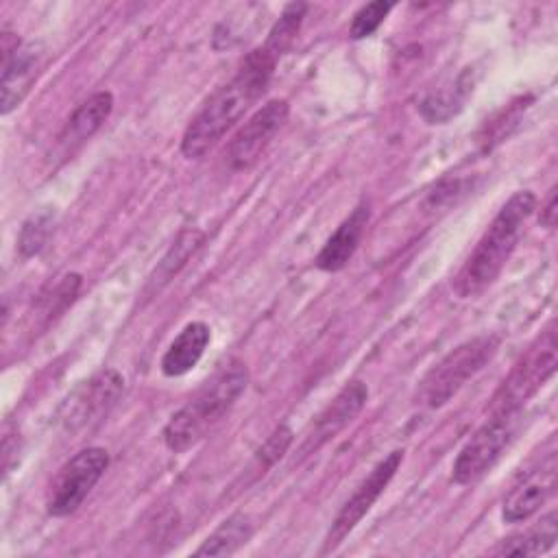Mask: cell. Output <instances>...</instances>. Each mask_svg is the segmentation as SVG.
<instances>
[{
    "label": "cell",
    "mask_w": 558,
    "mask_h": 558,
    "mask_svg": "<svg viewBox=\"0 0 558 558\" xmlns=\"http://www.w3.org/2000/svg\"><path fill=\"white\" fill-rule=\"evenodd\" d=\"M499 342V336L484 333L453 347L421 379L418 401L429 410H438L449 403L460 392V388L495 357Z\"/></svg>",
    "instance_id": "277c9868"
},
{
    "label": "cell",
    "mask_w": 558,
    "mask_h": 558,
    "mask_svg": "<svg viewBox=\"0 0 558 558\" xmlns=\"http://www.w3.org/2000/svg\"><path fill=\"white\" fill-rule=\"evenodd\" d=\"M536 203V194L530 190H519L504 203L453 279V290L460 299H473L495 283L514 253Z\"/></svg>",
    "instance_id": "7a4b0ae2"
},
{
    "label": "cell",
    "mask_w": 558,
    "mask_h": 558,
    "mask_svg": "<svg viewBox=\"0 0 558 558\" xmlns=\"http://www.w3.org/2000/svg\"><path fill=\"white\" fill-rule=\"evenodd\" d=\"M211 340V329L203 320L187 323L179 336L168 344L161 357V373L166 377H183L190 373L203 357Z\"/></svg>",
    "instance_id": "9a60e30c"
},
{
    "label": "cell",
    "mask_w": 558,
    "mask_h": 558,
    "mask_svg": "<svg viewBox=\"0 0 558 558\" xmlns=\"http://www.w3.org/2000/svg\"><path fill=\"white\" fill-rule=\"evenodd\" d=\"M401 462H403V451L395 449L371 469V473L357 484L353 495L342 504V508L333 517L320 554L333 551L355 530V525L364 519V514L373 508V504L386 490V486L390 484V480L399 471Z\"/></svg>",
    "instance_id": "ba28073f"
},
{
    "label": "cell",
    "mask_w": 558,
    "mask_h": 558,
    "mask_svg": "<svg viewBox=\"0 0 558 558\" xmlns=\"http://www.w3.org/2000/svg\"><path fill=\"white\" fill-rule=\"evenodd\" d=\"M541 222L547 229H554V225H556V187H551V192L547 196V203L541 209Z\"/></svg>",
    "instance_id": "d4e9b609"
},
{
    "label": "cell",
    "mask_w": 558,
    "mask_h": 558,
    "mask_svg": "<svg viewBox=\"0 0 558 558\" xmlns=\"http://www.w3.org/2000/svg\"><path fill=\"white\" fill-rule=\"evenodd\" d=\"M368 218H371V207L366 201H362L327 238V242L323 244V248L318 251V255L314 259L316 268H320L325 272L342 270L355 255L360 240L364 235V229L368 225Z\"/></svg>",
    "instance_id": "4fadbf2b"
},
{
    "label": "cell",
    "mask_w": 558,
    "mask_h": 558,
    "mask_svg": "<svg viewBox=\"0 0 558 558\" xmlns=\"http://www.w3.org/2000/svg\"><path fill=\"white\" fill-rule=\"evenodd\" d=\"M290 105L283 98L268 100L259 107L231 137L227 146V161L231 170H248L257 163L275 133L286 124Z\"/></svg>",
    "instance_id": "30bf717a"
},
{
    "label": "cell",
    "mask_w": 558,
    "mask_h": 558,
    "mask_svg": "<svg viewBox=\"0 0 558 558\" xmlns=\"http://www.w3.org/2000/svg\"><path fill=\"white\" fill-rule=\"evenodd\" d=\"M44 63V46L39 41H20L17 35L2 31V78H0V113L9 116L31 92Z\"/></svg>",
    "instance_id": "9c48e42d"
},
{
    "label": "cell",
    "mask_w": 558,
    "mask_h": 558,
    "mask_svg": "<svg viewBox=\"0 0 558 558\" xmlns=\"http://www.w3.org/2000/svg\"><path fill=\"white\" fill-rule=\"evenodd\" d=\"M558 538V512H547L534 527L512 534L499 543V556H538L549 551Z\"/></svg>",
    "instance_id": "e0dca14e"
},
{
    "label": "cell",
    "mask_w": 558,
    "mask_h": 558,
    "mask_svg": "<svg viewBox=\"0 0 558 558\" xmlns=\"http://www.w3.org/2000/svg\"><path fill=\"white\" fill-rule=\"evenodd\" d=\"M471 92H473V81L469 78V72H462L453 85L425 96V100L421 102V116L429 124H442L451 120L456 113H460Z\"/></svg>",
    "instance_id": "ac0fdd59"
},
{
    "label": "cell",
    "mask_w": 558,
    "mask_h": 558,
    "mask_svg": "<svg viewBox=\"0 0 558 558\" xmlns=\"http://www.w3.org/2000/svg\"><path fill=\"white\" fill-rule=\"evenodd\" d=\"M54 227V214L50 209H41L37 214H31L20 229L17 235V251L22 257H33L44 251L52 235Z\"/></svg>",
    "instance_id": "7402d4cb"
},
{
    "label": "cell",
    "mask_w": 558,
    "mask_h": 558,
    "mask_svg": "<svg viewBox=\"0 0 558 558\" xmlns=\"http://www.w3.org/2000/svg\"><path fill=\"white\" fill-rule=\"evenodd\" d=\"M366 399H368V388L364 381L347 384L310 425V429L299 447V458L314 453L325 442L336 438L347 425H351L355 421V416L364 410Z\"/></svg>",
    "instance_id": "7c38bea8"
},
{
    "label": "cell",
    "mask_w": 558,
    "mask_h": 558,
    "mask_svg": "<svg viewBox=\"0 0 558 558\" xmlns=\"http://www.w3.org/2000/svg\"><path fill=\"white\" fill-rule=\"evenodd\" d=\"M109 466V451L105 447H85L74 453L54 475L48 495L46 512L50 517H68L78 510L92 488L100 482Z\"/></svg>",
    "instance_id": "52a82bcc"
},
{
    "label": "cell",
    "mask_w": 558,
    "mask_h": 558,
    "mask_svg": "<svg viewBox=\"0 0 558 558\" xmlns=\"http://www.w3.org/2000/svg\"><path fill=\"white\" fill-rule=\"evenodd\" d=\"M248 386V368L240 360H231L216 371L196 395L181 405L163 427V445L181 453L194 447L205 434L233 408Z\"/></svg>",
    "instance_id": "3957f363"
},
{
    "label": "cell",
    "mask_w": 558,
    "mask_h": 558,
    "mask_svg": "<svg viewBox=\"0 0 558 558\" xmlns=\"http://www.w3.org/2000/svg\"><path fill=\"white\" fill-rule=\"evenodd\" d=\"M558 342L556 327L549 323L545 331L525 349L508 377L493 397L490 412H521L530 397H534L545 381L556 373Z\"/></svg>",
    "instance_id": "5b68a950"
},
{
    "label": "cell",
    "mask_w": 558,
    "mask_h": 558,
    "mask_svg": "<svg viewBox=\"0 0 558 558\" xmlns=\"http://www.w3.org/2000/svg\"><path fill=\"white\" fill-rule=\"evenodd\" d=\"M392 7H395L392 2H384V0H375V2L360 7L351 20L349 35L353 39H364V37L373 35L381 26V22L386 20V15L390 13Z\"/></svg>",
    "instance_id": "603a6c76"
},
{
    "label": "cell",
    "mask_w": 558,
    "mask_h": 558,
    "mask_svg": "<svg viewBox=\"0 0 558 558\" xmlns=\"http://www.w3.org/2000/svg\"><path fill=\"white\" fill-rule=\"evenodd\" d=\"M290 442H292V429L286 423L277 425L275 432L266 438V442L257 449L255 460L259 462V471L264 473V469L272 466L288 451Z\"/></svg>",
    "instance_id": "cb8c5ba5"
},
{
    "label": "cell",
    "mask_w": 558,
    "mask_h": 558,
    "mask_svg": "<svg viewBox=\"0 0 558 558\" xmlns=\"http://www.w3.org/2000/svg\"><path fill=\"white\" fill-rule=\"evenodd\" d=\"M111 111H113V94L111 92L100 89V92L92 94L70 116L68 124L63 126V131L59 135V146L65 153L81 146L107 122Z\"/></svg>",
    "instance_id": "2e32d148"
},
{
    "label": "cell",
    "mask_w": 558,
    "mask_h": 558,
    "mask_svg": "<svg viewBox=\"0 0 558 558\" xmlns=\"http://www.w3.org/2000/svg\"><path fill=\"white\" fill-rule=\"evenodd\" d=\"M205 233L201 229H185L179 233V238L172 242V246L168 248V253L161 257V262L157 264L155 272L148 279V288L150 290H159L163 288L185 264L187 259L194 255V251L203 244Z\"/></svg>",
    "instance_id": "ffe728a7"
},
{
    "label": "cell",
    "mask_w": 558,
    "mask_h": 558,
    "mask_svg": "<svg viewBox=\"0 0 558 558\" xmlns=\"http://www.w3.org/2000/svg\"><path fill=\"white\" fill-rule=\"evenodd\" d=\"M307 13V4L305 2H292L283 9V13L279 15V20L275 22V26L270 28L268 33V39L264 44V48L275 54L277 59L292 46L301 24H303V17Z\"/></svg>",
    "instance_id": "44dd1931"
},
{
    "label": "cell",
    "mask_w": 558,
    "mask_h": 558,
    "mask_svg": "<svg viewBox=\"0 0 558 558\" xmlns=\"http://www.w3.org/2000/svg\"><path fill=\"white\" fill-rule=\"evenodd\" d=\"M124 390V377L116 368H105L85 381L65 403L61 421L70 432L89 427L116 405Z\"/></svg>",
    "instance_id": "8fae6325"
},
{
    "label": "cell",
    "mask_w": 558,
    "mask_h": 558,
    "mask_svg": "<svg viewBox=\"0 0 558 558\" xmlns=\"http://www.w3.org/2000/svg\"><path fill=\"white\" fill-rule=\"evenodd\" d=\"M519 414L521 412H493L490 418L475 429V434L464 442L453 460L451 480L456 484H475L495 466V462L514 438Z\"/></svg>",
    "instance_id": "8992f818"
},
{
    "label": "cell",
    "mask_w": 558,
    "mask_h": 558,
    "mask_svg": "<svg viewBox=\"0 0 558 558\" xmlns=\"http://www.w3.org/2000/svg\"><path fill=\"white\" fill-rule=\"evenodd\" d=\"M554 488H556V466H554V460H549V466L545 471L532 473L527 480L517 484L506 495L501 504V519L506 523H519L530 519L549 499Z\"/></svg>",
    "instance_id": "5bb4252c"
},
{
    "label": "cell",
    "mask_w": 558,
    "mask_h": 558,
    "mask_svg": "<svg viewBox=\"0 0 558 558\" xmlns=\"http://www.w3.org/2000/svg\"><path fill=\"white\" fill-rule=\"evenodd\" d=\"M277 61L279 59L264 46L244 57L233 78L218 87L187 124L181 137V153L187 159H198L209 153L227 131L242 120L253 102L266 92Z\"/></svg>",
    "instance_id": "6da1fadb"
},
{
    "label": "cell",
    "mask_w": 558,
    "mask_h": 558,
    "mask_svg": "<svg viewBox=\"0 0 558 558\" xmlns=\"http://www.w3.org/2000/svg\"><path fill=\"white\" fill-rule=\"evenodd\" d=\"M253 536V521L244 512L227 517L194 551L196 556H229Z\"/></svg>",
    "instance_id": "d6986e66"
}]
</instances>
